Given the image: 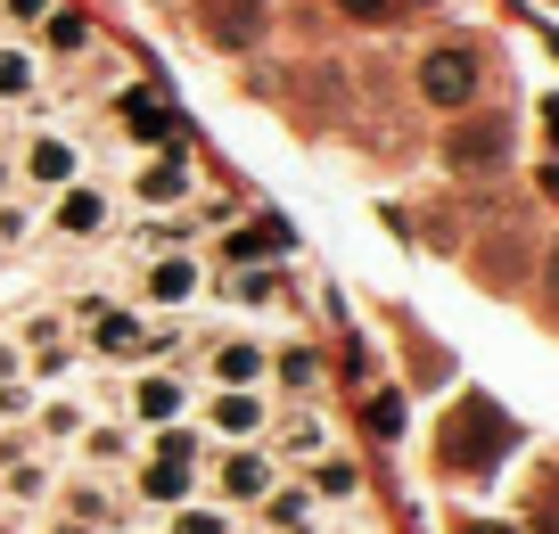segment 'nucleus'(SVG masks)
<instances>
[{"instance_id": "nucleus-1", "label": "nucleus", "mask_w": 559, "mask_h": 534, "mask_svg": "<svg viewBox=\"0 0 559 534\" xmlns=\"http://www.w3.org/2000/svg\"><path fill=\"white\" fill-rule=\"evenodd\" d=\"M419 91H428L437 107H469L477 99V50H461V41L453 50H428L419 58Z\"/></svg>"}, {"instance_id": "nucleus-2", "label": "nucleus", "mask_w": 559, "mask_h": 534, "mask_svg": "<svg viewBox=\"0 0 559 534\" xmlns=\"http://www.w3.org/2000/svg\"><path fill=\"white\" fill-rule=\"evenodd\" d=\"M198 25H206V41H223V50H247V41L263 34V9L255 0H198Z\"/></svg>"}, {"instance_id": "nucleus-3", "label": "nucleus", "mask_w": 559, "mask_h": 534, "mask_svg": "<svg viewBox=\"0 0 559 534\" xmlns=\"http://www.w3.org/2000/svg\"><path fill=\"white\" fill-rule=\"evenodd\" d=\"M502 149H510V132L502 123H469V132H453V165H502Z\"/></svg>"}, {"instance_id": "nucleus-4", "label": "nucleus", "mask_w": 559, "mask_h": 534, "mask_svg": "<svg viewBox=\"0 0 559 534\" xmlns=\"http://www.w3.org/2000/svg\"><path fill=\"white\" fill-rule=\"evenodd\" d=\"M25 165H34V181H67V173H74V149H67V140H41Z\"/></svg>"}, {"instance_id": "nucleus-5", "label": "nucleus", "mask_w": 559, "mask_h": 534, "mask_svg": "<svg viewBox=\"0 0 559 534\" xmlns=\"http://www.w3.org/2000/svg\"><path fill=\"white\" fill-rule=\"evenodd\" d=\"M58 223H67V230H99V223H107V206H99V198H91V190H67V206H58Z\"/></svg>"}, {"instance_id": "nucleus-6", "label": "nucleus", "mask_w": 559, "mask_h": 534, "mask_svg": "<svg viewBox=\"0 0 559 534\" xmlns=\"http://www.w3.org/2000/svg\"><path fill=\"white\" fill-rule=\"evenodd\" d=\"M140 198H157V206H165V198H181V156H165V165L140 173Z\"/></svg>"}, {"instance_id": "nucleus-7", "label": "nucleus", "mask_w": 559, "mask_h": 534, "mask_svg": "<svg viewBox=\"0 0 559 534\" xmlns=\"http://www.w3.org/2000/svg\"><path fill=\"white\" fill-rule=\"evenodd\" d=\"M174 379H148V387H140V419H174Z\"/></svg>"}, {"instance_id": "nucleus-8", "label": "nucleus", "mask_w": 559, "mask_h": 534, "mask_svg": "<svg viewBox=\"0 0 559 534\" xmlns=\"http://www.w3.org/2000/svg\"><path fill=\"white\" fill-rule=\"evenodd\" d=\"M25 83H34V58H25V50H0V99L25 91Z\"/></svg>"}, {"instance_id": "nucleus-9", "label": "nucleus", "mask_w": 559, "mask_h": 534, "mask_svg": "<svg viewBox=\"0 0 559 534\" xmlns=\"http://www.w3.org/2000/svg\"><path fill=\"white\" fill-rule=\"evenodd\" d=\"M346 17H362V25H395V17H403V0H346Z\"/></svg>"}, {"instance_id": "nucleus-10", "label": "nucleus", "mask_w": 559, "mask_h": 534, "mask_svg": "<svg viewBox=\"0 0 559 534\" xmlns=\"http://www.w3.org/2000/svg\"><path fill=\"white\" fill-rule=\"evenodd\" d=\"M148 288H157V296H190V263H157V272H148Z\"/></svg>"}, {"instance_id": "nucleus-11", "label": "nucleus", "mask_w": 559, "mask_h": 534, "mask_svg": "<svg viewBox=\"0 0 559 534\" xmlns=\"http://www.w3.org/2000/svg\"><path fill=\"white\" fill-rule=\"evenodd\" d=\"M223 485H230V494H255V485H263V461H247V452H239V461L223 468Z\"/></svg>"}, {"instance_id": "nucleus-12", "label": "nucleus", "mask_w": 559, "mask_h": 534, "mask_svg": "<svg viewBox=\"0 0 559 534\" xmlns=\"http://www.w3.org/2000/svg\"><path fill=\"white\" fill-rule=\"evenodd\" d=\"M214 370H223V379H255V345H223V363H214Z\"/></svg>"}, {"instance_id": "nucleus-13", "label": "nucleus", "mask_w": 559, "mask_h": 534, "mask_svg": "<svg viewBox=\"0 0 559 534\" xmlns=\"http://www.w3.org/2000/svg\"><path fill=\"white\" fill-rule=\"evenodd\" d=\"M214 419H223V428H255V403H247V395H223V412H214Z\"/></svg>"}, {"instance_id": "nucleus-14", "label": "nucleus", "mask_w": 559, "mask_h": 534, "mask_svg": "<svg viewBox=\"0 0 559 534\" xmlns=\"http://www.w3.org/2000/svg\"><path fill=\"white\" fill-rule=\"evenodd\" d=\"M41 9H50V0H9V17H41Z\"/></svg>"}]
</instances>
